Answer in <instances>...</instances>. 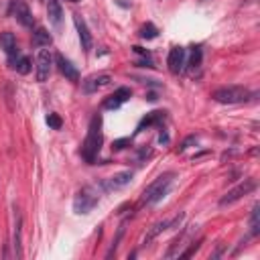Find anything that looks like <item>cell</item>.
<instances>
[{
	"instance_id": "6",
	"label": "cell",
	"mask_w": 260,
	"mask_h": 260,
	"mask_svg": "<svg viewBox=\"0 0 260 260\" xmlns=\"http://www.w3.org/2000/svg\"><path fill=\"white\" fill-rule=\"evenodd\" d=\"M167 65H169V71L173 75H179L183 73L185 65H187V51L183 47H173L169 51V59H167Z\"/></svg>"
},
{
	"instance_id": "14",
	"label": "cell",
	"mask_w": 260,
	"mask_h": 260,
	"mask_svg": "<svg viewBox=\"0 0 260 260\" xmlns=\"http://www.w3.org/2000/svg\"><path fill=\"white\" fill-rule=\"evenodd\" d=\"M108 83H110V75H108V73L91 75V77H87V79L83 81V91H85V93H93V91H98L100 87H104V85H108Z\"/></svg>"
},
{
	"instance_id": "28",
	"label": "cell",
	"mask_w": 260,
	"mask_h": 260,
	"mask_svg": "<svg viewBox=\"0 0 260 260\" xmlns=\"http://www.w3.org/2000/svg\"><path fill=\"white\" fill-rule=\"evenodd\" d=\"M221 252H223V246H219V248H217V250L211 254V258H217V256H221Z\"/></svg>"
},
{
	"instance_id": "22",
	"label": "cell",
	"mask_w": 260,
	"mask_h": 260,
	"mask_svg": "<svg viewBox=\"0 0 260 260\" xmlns=\"http://www.w3.org/2000/svg\"><path fill=\"white\" fill-rule=\"evenodd\" d=\"M201 59H203V51H201V47H193V49H191V59L187 61V65H189L191 69H197V67L201 65Z\"/></svg>"
},
{
	"instance_id": "11",
	"label": "cell",
	"mask_w": 260,
	"mask_h": 260,
	"mask_svg": "<svg viewBox=\"0 0 260 260\" xmlns=\"http://www.w3.org/2000/svg\"><path fill=\"white\" fill-rule=\"evenodd\" d=\"M55 63H57L59 71L65 75V79H69V81H79V71H77V67H75L67 57H63L61 53H57V55H55Z\"/></svg>"
},
{
	"instance_id": "29",
	"label": "cell",
	"mask_w": 260,
	"mask_h": 260,
	"mask_svg": "<svg viewBox=\"0 0 260 260\" xmlns=\"http://www.w3.org/2000/svg\"><path fill=\"white\" fill-rule=\"evenodd\" d=\"M67 2H81V0H67Z\"/></svg>"
},
{
	"instance_id": "4",
	"label": "cell",
	"mask_w": 260,
	"mask_h": 260,
	"mask_svg": "<svg viewBox=\"0 0 260 260\" xmlns=\"http://www.w3.org/2000/svg\"><path fill=\"white\" fill-rule=\"evenodd\" d=\"M211 98L217 104H240L250 98V91L242 85H223L211 93Z\"/></svg>"
},
{
	"instance_id": "25",
	"label": "cell",
	"mask_w": 260,
	"mask_h": 260,
	"mask_svg": "<svg viewBox=\"0 0 260 260\" xmlns=\"http://www.w3.org/2000/svg\"><path fill=\"white\" fill-rule=\"evenodd\" d=\"M47 124H49V128H53V130H59L63 122H61V118H59L57 114H49V116H47Z\"/></svg>"
},
{
	"instance_id": "20",
	"label": "cell",
	"mask_w": 260,
	"mask_h": 260,
	"mask_svg": "<svg viewBox=\"0 0 260 260\" xmlns=\"http://www.w3.org/2000/svg\"><path fill=\"white\" fill-rule=\"evenodd\" d=\"M260 234V203H254L250 211V236Z\"/></svg>"
},
{
	"instance_id": "2",
	"label": "cell",
	"mask_w": 260,
	"mask_h": 260,
	"mask_svg": "<svg viewBox=\"0 0 260 260\" xmlns=\"http://www.w3.org/2000/svg\"><path fill=\"white\" fill-rule=\"evenodd\" d=\"M173 173H165V175H160V177H156L146 189H144V193H142V203H146V205H150V203H156V201H160L167 193H169V189H171V183H173Z\"/></svg>"
},
{
	"instance_id": "26",
	"label": "cell",
	"mask_w": 260,
	"mask_h": 260,
	"mask_svg": "<svg viewBox=\"0 0 260 260\" xmlns=\"http://www.w3.org/2000/svg\"><path fill=\"white\" fill-rule=\"evenodd\" d=\"M124 144H130V138H122V140H116V142L112 144V148H114V150H122V148H124Z\"/></svg>"
},
{
	"instance_id": "24",
	"label": "cell",
	"mask_w": 260,
	"mask_h": 260,
	"mask_svg": "<svg viewBox=\"0 0 260 260\" xmlns=\"http://www.w3.org/2000/svg\"><path fill=\"white\" fill-rule=\"evenodd\" d=\"M158 35V28L152 24V22H146L142 28H140V37L142 39H154Z\"/></svg>"
},
{
	"instance_id": "15",
	"label": "cell",
	"mask_w": 260,
	"mask_h": 260,
	"mask_svg": "<svg viewBox=\"0 0 260 260\" xmlns=\"http://www.w3.org/2000/svg\"><path fill=\"white\" fill-rule=\"evenodd\" d=\"M8 65H10V69H14V71L20 73V75H26V73L30 71V59L24 57V55H20V53L8 57Z\"/></svg>"
},
{
	"instance_id": "5",
	"label": "cell",
	"mask_w": 260,
	"mask_h": 260,
	"mask_svg": "<svg viewBox=\"0 0 260 260\" xmlns=\"http://www.w3.org/2000/svg\"><path fill=\"white\" fill-rule=\"evenodd\" d=\"M258 187V183H256V179H244L240 185H236L234 189H230L221 199H219V205L223 207V205H230V203H236L238 199H242L244 195H248V193H252L254 189Z\"/></svg>"
},
{
	"instance_id": "12",
	"label": "cell",
	"mask_w": 260,
	"mask_h": 260,
	"mask_svg": "<svg viewBox=\"0 0 260 260\" xmlns=\"http://www.w3.org/2000/svg\"><path fill=\"white\" fill-rule=\"evenodd\" d=\"M132 179V173L130 171H122V173H116L114 177H108L104 183H102V189L106 191H114V189H122L124 185H128Z\"/></svg>"
},
{
	"instance_id": "16",
	"label": "cell",
	"mask_w": 260,
	"mask_h": 260,
	"mask_svg": "<svg viewBox=\"0 0 260 260\" xmlns=\"http://www.w3.org/2000/svg\"><path fill=\"white\" fill-rule=\"evenodd\" d=\"M0 47H2V51L6 53V57H12V55L20 53V51H18V45H16V37H14L12 32H8V30L0 32Z\"/></svg>"
},
{
	"instance_id": "18",
	"label": "cell",
	"mask_w": 260,
	"mask_h": 260,
	"mask_svg": "<svg viewBox=\"0 0 260 260\" xmlns=\"http://www.w3.org/2000/svg\"><path fill=\"white\" fill-rule=\"evenodd\" d=\"M51 43H53V37L49 35L47 28L39 26V28L32 32V45H35V47H49Z\"/></svg>"
},
{
	"instance_id": "9",
	"label": "cell",
	"mask_w": 260,
	"mask_h": 260,
	"mask_svg": "<svg viewBox=\"0 0 260 260\" xmlns=\"http://www.w3.org/2000/svg\"><path fill=\"white\" fill-rule=\"evenodd\" d=\"M73 24H75V28H77V37H79L81 49H83V51H91L93 39H91V32H89L85 20L81 18V14H73Z\"/></svg>"
},
{
	"instance_id": "1",
	"label": "cell",
	"mask_w": 260,
	"mask_h": 260,
	"mask_svg": "<svg viewBox=\"0 0 260 260\" xmlns=\"http://www.w3.org/2000/svg\"><path fill=\"white\" fill-rule=\"evenodd\" d=\"M100 128H102V120H100V116H93L89 122V128H87V136L81 144V156L87 162H93L102 148V130Z\"/></svg>"
},
{
	"instance_id": "10",
	"label": "cell",
	"mask_w": 260,
	"mask_h": 260,
	"mask_svg": "<svg viewBox=\"0 0 260 260\" xmlns=\"http://www.w3.org/2000/svg\"><path fill=\"white\" fill-rule=\"evenodd\" d=\"M51 63H53V55H51L47 49H43V51L37 55V81H39V83L47 81V77H49V73H51Z\"/></svg>"
},
{
	"instance_id": "7",
	"label": "cell",
	"mask_w": 260,
	"mask_h": 260,
	"mask_svg": "<svg viewBox=\"0 0 260 260\" xmlns=\"http://www.w3.org/2000/svg\"><path fill=\"white\" fill-rule=\"evenodd\" d=\"M130 98H132V89L122 85V87H118L114 93H110V95L102 102V108H104V110H118V108H120L124 102H128Z\"/></svg>"
},
{
	"instance_id": "8",
	"label": "cell",
	"mask_w": 260,
	"mask_h": 260,
	"mask_svg": "<svg viewBox=\"0 0 260 260\" xmlns=\"http://www.w3.org/2000/svg\"><path fill=\"white\" fill-rule=\"evenodd\" d=\"M10 12H12V16L16 18V22L18 24H22V26H26V28H30L32 26V14H30V10H28V6L24 4V0H12V6H10Z\"/></svg>"
},
{
	"instance_id": "23",
	"label": "cell",
	"mask_w": 260,
	"mask_h": 260,
	"mask_svg": "<svg viewBox=\"0 0 260 260\" xmlns=\"http://www.w3.org/2000/svg\"><path fill=\"white\" fill-rule=\"evenodd\" d=\"M122 236H124V223H120V228H118V234H116V238H114V242H112V246H110V250H108L106 258H112V256L116 254V250H118V244H120Z\"/></svg>"
},
{
	"instance_id": "17",
	"label": "cell",
	"mask_w": 260,
	"mask_h": 260,
	"mask_svg": "<svg viewBox=\"0 0 260 260\" xmlns=\"http://www.w3.org/2000/svg\"><path fill=\"white\" fill-rule=\"evenodd\" d=\"M47 14H49V20H51L53 26H61L63 8H61V2L59 0H47Z\"/></svg>"
},
{
	"instance_id": "13",
	"label": "cell",
	"mask_w": 260,
	"mask_h": 260,
	"mask_svg": "<svg viewBox=\"0 0 260 260\" xmlns=\"http://www.w3.org/2000/svg\"><path fill=\"white\" fill-rule=\"evenodd\" d=\"M14 234H12V248H14V258H22V215L18 209H14Z\"/></svg>"
},
{
	"instance_id": "19",
	"label": "cell",
	"mask_w": 260,
	"mask_h": 260,
	"mask_svg": "<svg viewBox=\"0 0 260 260\" xmlns=\"http://www.w3.org/2000/svg\"><path fill=\"white\" fill-rule=\"evenodd\" d=\"M167 228H171V219H162V221H156V223L150 228V232L144 236L142 244H144V246H146V244H150V242H152V240H154V238H156L160 232H165Z\"/></svg>"
},
{
	"instance_id": "27",
	"label": "cell",
	"mask_w": 260,
	"mask_h": 260,
	"mask_svg": "<svg viewBox=\"0 0 260 260\" xmlns=\"http://www.w3.org/2000/svg\"><path fill=\"white\" fill-rule=\"evenodd\" d=\"M191 142H197V136H189V138H185V142L179 146V152H183V150H185V148H187Z\"/></svg>"
},
{
	"instance_id": "3",
	"label": "cell",
	"mask_w": 260,
	"mask_h": 260,
	"mask_svg": "<svg viewBox=\"0 0 260 260\" xmlns=\"http://www.w3.org/2000/svg\"><path fill=\"white\" fill-rule=\"evenodd\" d=\"M98 203H100V191H98L93 185H85V187L75 195V199H73V211L85 215V213H89Z\"/></svg>"
},
{
	"instance_id": "21",
	"label": "cell",
	"mask_w": 260,
	"mask_h": 260,
	"mask_svg": "<svg viewBox=\"0 0 260 260\" xmlns=\"http://www.w3.org/2000/svg\"><path fill=\"white\" fill-rule=\"evenodd\" d=\"M162 120H165V112H150V114L138 124V130H136V132H140L144 126L148 128V126H152V124H160Z\"/></svg>"
}]
</instances>
